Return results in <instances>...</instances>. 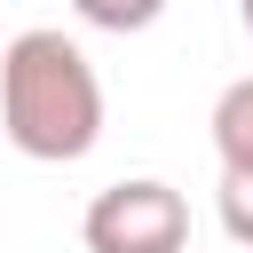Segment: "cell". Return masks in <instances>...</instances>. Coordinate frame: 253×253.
Instances as JSON below:
<instances>
[{"label":"cell","instance_id":"cell-1","mask_svg":"<svg viewBox=\"0 0 253 253\" xmlns=\"http://www.w3.org/2000/svg\"><path fill=\"white\" fill-rule=\"evenodd\" d=\"M0 134L32 166H79L103 142V79L71 32L32 24L0 47Z\"/></svg>","mask_w":253,"mask_h":253},{"label":"cell","instance_id":"cell-2","mask_svg":"<svg viewBox=\"0 0 253 253\" xmlns=\"http://www.w3.org/2000/svg\"><path fill=\"white\" fill-rule=\"evenodd\" d=\"M79 237H87V253H182L190 245V198L158 174L111 182L87 198Z\"/></svg>","mask_w":253,"mask_h":253},{"label":"cell","instance_id":"cell-3","mask_svg":"<svg viewBox=\"0 0 253 253\" xmlns=\"http://www.w3.org/2000/svg\"><path fill=\"white\" fill-rule=\"evenodd\" d=\"M213 158H221V174H253V79H229L221 95H213Z\"/></svg>","mask_w":253,"mask_h":253},{"label":"cell","instance_id":"cell-4","mask_svg":"<svg viewBox=\"0 0 253 253\" xmlns=\"http://www.w3.org/2000/svg\"><path fill=\"white\" fill-rule=\"evenodd\" d=\"M71 16L79 24H95V32H150L158 16H166V0H71Z\"/></svg>","mask_w":253,"mask_h":253},{"label":"cell","instance_id":"cell-5","mask_svg":"<svg viewBox=\"0 0 253 253\" xmlns=\"http://www.w3.org/2000/svg\"><path fill=\"white\" fill-rule=\"evenodd\" d=\"M221 229H229V245L253 253V174H221Z\"/></svg>","mask_w":253,"mask_h":253},{"label":"cell","instance_id":"cell-6","mask_svg":"<svg viewBox=\"0 0 253 253\" xmlns=\"http://www.w3.org/2000/svg\"><path fill=\"white\" fill-rule=\"evenodd\" d=\"M237 24H245V32H253V0H237Z\"/></svg>","mask_w":253,"mask_h":253}]
</instances>
